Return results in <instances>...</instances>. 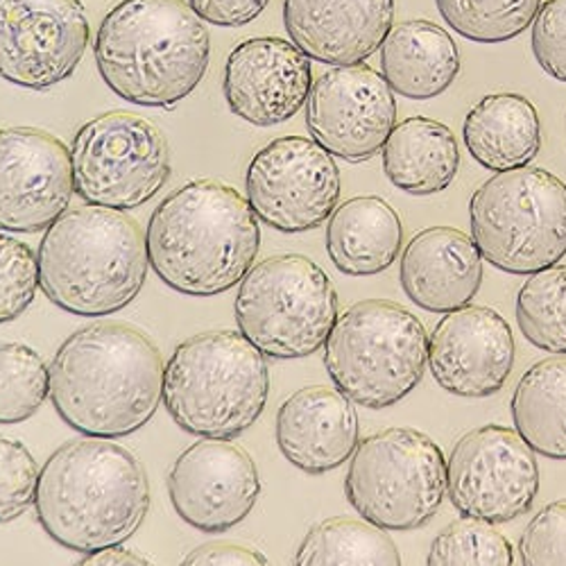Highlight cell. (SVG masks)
I'll use <instances>...</instances> for the list:
<instances>
[{
	"mask_svg": "<svg viewBox=\"0 0 566 566\" xmlns=\"http://www.w3.org/2000/svg\"><path fill=\"white\" fill-rule=\"evenodd\" d=\"M462 140L476 164L492 172L524 168L542 148L539 114L518 93H492L467 114Z\"/></svg>",
	"mask_w": 566,
	"mask_h": 566,
	"instance_id": "25",
	"label": "cell"
},
{
	"mask_svg": "<svg viewBox=\"0 0 566 566\" xmlns=\"http://www.w3.org/2000/svg\"><path fill=\"white\" fill-rule=\"evenodd\" d=\"M39 291V256L14 235L0 233V324L19 319Z\"/></svg>",
	"mask_w": 566,
	"mask_h": 566,
	"instance_id": "33",
	"label": "cell"
},
{
	"mask_svg": "<svg viewBox=\"0 0 566 566\" xmlns=\"http://www.w3.org/2000/svg\"><path fill=\"white\" fill-rule=\"evenodd\" d=\"M514 431L546 458L566 460V358L535 363L510 401Z\"/></svg>",
	"mask_w": 566,
	"mask_h": 566,
	"instance_id": "27",
	"label": "cell"
},
{
	"mask_svg": "<svg viewBox=\"0 0 566 566\" xmlns=\"http://www.w3.org/2000/svg\"><path fill=\"white\" fill-rule=\"evenodd\" d=\"M397 125L395 91L369 64L332 66L311 88L306 129L313 140L347 164L384 153Z\"/></svg>",
	"mask_w": 566,
	"mask_h": 566,
	"instance_id": "14",
	"label": "cell"
},
{
	"mask_svg": "<svg viewBox=\"0 0 566 566\" xmlns=\"http://www.w3.org/2000/svg\"><path fill=\"white\" fill-rule=\"evenodd\" d=\"M427 566H514V551L492 524L462 516L433 539Z\"/></svg>",
	"mask_w": 566,
	"mask_h": 566,
	"instance_id": "32",
	"label": "cell"
},
{
	"mask_svg": "<svg viewBox=\"0 0 566 566\" xmlns=\"http://www.w3.org/2000/svg\"><path fill=\"white\" fill-rule=\"evenodd\" d=\"M49 369L57 415L88 438L132 436L164 401L161 352L132 324L96 322L77 328L60 345Z\"/></svg>",
	"mask_w": 566,
	"mask_h": 566,
	"instance_id": "1",
	"label": "cell"
},
{
	"mask_svg": "<svg viewBox=\"0 0 566 566\" xmlns=\"http://www.w3.org/2000/svg\"><path fill=\"white\" fill-rule=\"evenodd\" d=\"M358 415L338 388L306 386L276 412V447L306 474L343 467L358 447Z\"/></svg>",
	"mask_w": 566,
	"mask_h": 566,
	"instance_id": "21",
	"label": "cell"
},
{
	"mask_svg": "<svg viewBox=\"0 0 566 566\" xmlns=\"http://www.w3.org/2000/svg\"><path fill=\"white\" fill-rule=\"evenodd\" d=\"M531 51L544 73L566 82V0H548L533 21Z\"/></svg>",
	"mask_w": 566,
	"mask_h": 566,
	"instance_id": "36",
	"label": "cell"
},
{
	"mask_svg": "<svg viewBox=\"0 0 566 566\" xmlns=\"http://www.w3.org/2000/svg\"><path fill=\"white\" fill-rule=\"evenodd\" d=\"M88 36L80 0H0V77L51 88L77 71Z\"/></svg>",
	"mask_w": 566,
	"mask_h": 566,
	"instance_id": "15",
	"label": "cell"
},
{
	"mask_svg": "<svg viewBox=\"0 0 566 566\" xmlns=\"http://www.w3.org/2000/svg\"><path fill=\"white\" fill-rule=\"evenodd\" d=\"M345 494L365 522L384 531L427 526L447 496V458L417 429H384L358 442Z\"/></svg>",
	"mask_w": 566,
	"mask_h": 566,
	"instance_id": "10",
	"label": "cell"
},
{
	"mask_svg": "<svg viewBox=\"0 0 566 566\" xmlns=\"http://www.w3.org/2000/svg\"><path fill=\"white\" fill-rule=\"evenodd\" d=\"M39 286L66 313L103 317L123 311L148 276V241L123 211L80 207L45 229L39 245Z\"/></svg>",
	"mask_w": 566,
	"mask_h": 566,
	"instance_id": "5",
	"label": "cell"
},
{
	"mask_svg": "<svg viewBox=\"0 0 566 566\" xmlns=\"http://www.w3.org/2000/svg\"><path fill=\"white\" fill-rule=\"evenodd\" d=\"M75 191L71 150L36 127L0 129V231L36 233L62 218Z\"/></svg>",
	"mask_w": 566,
	"mask_h": 566,
	"instance_id": "16",
	"label": "cell"
},
{
	"mask_svg": "<svg viewBox=\"0 0 566 566\" xmlns=\"http://www.w3.org/2000/svg\"><path fill=\"white\" fill-rule=\"evenodd\" d=\"M233 313L239 332L263 356L295 360L324 347L338 319V293L311 259L279 254L245 274Z\"/></svg>",
	"mask_w": 566,
	"mask_h": 566,
	"instance_id": "9",
	"label": "cell"
},
{
	"mask_svg": "<svg viewBox=\"0 0 566 566\" xmlns=\"http://www.w3.org/2000/svg\"><path fill=\"white\" fill-rule=\"evenodd\" d=\"M311 88V57L281 36L248 39L224 64L222 91L231 114L256 127L295 118L308 103Z\"/></svg>",
	"mask_w": 566,
	"mask_h": 566,
	"instance_id": "19",
	"label": "cell"
},
{
	"mask_svg": "<svg viewBox=\"0 0 566 566\" xmlns=\"http://www.w3.org/2000/svg\"><path fill=\"white\" fill-rule=\"evenodd\" d=\"M429 367L442 390L462 399L496 395L514 367V338L505 317L479 304L447 313L429 338Z\"/></svg>",
	"mask_w": 566,
	"mask_h": 566,
	"instance_id": "18",
	"label": "cell"
},
{
	"mask_svg": "<svg viewBox=\"0 0 566 566\" xmlns=\"http://www.w3.org/2000/svg\"><path fill=\"white\" fill-rule=\"evenodd\" d=\"M444 23L476 43H503L531 28L542 0H436Z\"/></svg>",
	"mask_w": 566,
	"mask_h": 566,
	"instance_id": "30",
	"label": "cell"
},
{
	"mask_svg": "<svg viewBox=\"0 0 566 566\" xmlns=\"http://www.w3.org/2000/svg\"><path fill=\"white\" fill-rule=\"evenodd\" d=\"M539 492V464L528 442L510 427L462 436L447 460V496L464 518L499 526L531 512Z\"/></svg>",
	"mask_w": 566,
	"mask_h": 566,
	"instance_id": "12",
	"label": "cell"
},
{
	"mask_svg": "<svg viewBox=\"0 0 566 566\" xmlns=\"http://www.w3.org/2000/svg\"><path fill=\"white\" fill-rule=\"evenodd\" d=\"M471 239L496 270L535 274L566 254V184L544 168L496 172L469 200Z\"/></svg>",
	"mask_w": 566,
	"mask_h": 566,
	"instance_id": "8",
	"label": "cell"
},
{
	"mask_svg": "<svg viewBox=\"0 0 566 566\" xmlns=\"http://www.w3.org/2000/svg\"><path fill=\"white\" fill-rule=\"evenodd\" d=\"M186 3L205 23L241 28L259 19L270 0H186Z\"/></svg>",
	"mask_w": 566,
	"mask_h": 566,
	"instance_id": "37",
	"label": "cell"
},
{
	"mask_svg": "<svg viewBox=\"0 0 566 566\" xmlns=\"http://www.w3.org/2000/svg\"><path fill=\"white\" fill-rule=\"evenodd\" d=\"M381 75L390 88L410 101H431L455 82L460 51L436 23L406 21L390 30L381 45Z\"/></svg>",
	"mask_w": 566,
	"mask_h": 566,
	"instance_id": "23",
	"label": "cell"
},
{
	"mask_svg": "<svg viewBox=\"0 0 566 566\" xmlns=\"http://www.w3.org/2000/svg\"><path fill=\"white\" fill-rule=\"evenodd\" d=\"M148 259L168 289L213 297L231 291L254 268L261 229L248 198L216 179H193L150 216Z\"/></svg>",
	"mask_w": 566,
	"mask_h": 566,
	"instance_id": "3",
	"label": "cell"
},
{
	"mask_svg": "<svg viewBox=\"0 0 566 566\" xmlns=\"http://www.w3.org/2000/svg\"><path fill=\"white\" fill-rule=\"evenodd\" d=\"M93 53L120 101L170 109L205 80L211 36L186 0H123L103 19Z\"/></svg>",
	"mask_w": 566,
	"mask_h": 566,
	"instance_id": "4",
	"label": "cell"
},
{
	"mask_svg": "<svg viewBox=\"0 0 566 566\" xmlns=\"http://www.w3.org/2000/svg\"><path fill=\"white\" fill-rule=\"evenodd\" d=\"M245 193L261 222L283 233H304L338 209L340 170L317 140L281 136L254 155Z\"/></svg>",
	"mask_w": 566,
	"mask_h": 566,
	"instance_id": "13",
	"label": "cell"
},
{
	"mask_svg": "<svg viewBox=\"0 0 566 566\" xmlns=\"http://www.w3.org/2000/svg\"><path fill=\"white\" fill-rule=\"evenodd\" d=\"M270 395L265 356L241 332H205L184 340L164 371V403L177 427L231 440L252 429Z\"/></svg>",
	"mask_w": 566,
	"mask_h": 566,
	"instance_id": "6",
	"label": "cell"
},
{
	"mask_svg": "<svg viewBox=\"0 0 566 566\" xmlns=\"http://www.w3.org/2000/svg\"><path fill=\"white\" fill-rule=\"evenodd\" d=\"M283 25L313 62L354 66L384 45L395 0H283Z\"/></svg>",
	"mask_w": 566,
	"mask_h": 566,
	"instance_id": "20",
	"label": "cell"
},
{
	"mask_svg": "<svg viewBox=\"0 0 566 566\" xmlns=\"http://www.w3.org/2000/svg\"><path fill=\"white\" fill-rule=\"evenodd\" d=\"M179 566H270L268 557L245 544L209 542L188 553Z\"/></svg>",
	"mask_w": 566,
	"mask_h": 566,
	"instance_id": "38",
	"label": "cell"
},
{
	"mask_svg": "<svg viewBox=\"0 0 566 566\" xmlns=\"http://www.w3.org/2000/svg\"><path fill=\"white\" fill-rule=\"evenodd\" d=\"M460 168L455 134L433 118L412 116L395 125L384 146V172L399 191L427 198L451 186Z\"/></svg>",
	"mask_w": 566,
	"mask_h": 566,
	"instance_id": "26",
	"label": "cell"
},
{
	"mask_svg": "<svg viewBox=\"0 0 566 566\" xmlns=\"http://www.w3.org/2000/svg\"><path fill=\"white\" fill-rule=\"evenodd\" d=\"M34 510L41 528L64 548L84 555L114 548L146 522L148 474L114 440H69L39 471Z\"/></svg>",
	"mask_w": 566,
	"mask_h": 566,
	"instance_id": "2",
	"label": "cell"
},
{
	"mask_svg": "<svg viewBox=\"0 0 566 566\" xmlns=\"http://www.w3.org/2000/svg\"><path fill=\"white\" fill-rule=\"evenodd\" d=\"M403 245L399 213L381 198L358 196L343 202L326 224V252L349 276L386 272Z\"/></svg>",
	"mask_w": 566,
	"mask_h": 566,
	"instance_id": "24",
	"label": "cell"
},
{
	"mask_svg": "<svg viewBox=\"0 0 566 566\" xmlns=\"http://www.w3.org/2000/svg\"><path fill=\"white\" fill-rule=\"evenodd\" d=\"M168 496L188 526L224 533L239 526L261 496L256 462L239 444L202 438L168 471Z\"/></svg>",
	"mask_w": 566,
	"mask_h": 566,
	"instance_id": "17",
	"label": "cell"
},
{
	"mask_svg": "<svg viewBox=\"0 0 566 566\" xmlns=\"http://www.w3.org/2000/svg\"><path fill=\"white\" fill-rule=\"evenodd\" d=\"M75 193L91 207L129 211L170 179V148L148 118L112 112L80 127L71 146Z\"/></svg>",
	"mask_w": 566,
	"mask_h": 566,
	"instance_id": "11",
	"label": "cell"
},
{
	"mask_svg": "<svg viewBox=\"0 0 566 566\" xmlns=\"http://www.w3.org/2000/svg\"><path fill=\"white\" fill-rule=\"evenodd\" d=\"M429 365V336L415 313L390 300H363L338 315L324 367L354 403L384 410L406 399Z\"/></svg>",
	"mask_w": 566,
	"mask_h": 566,
	"instance_id": "7",
	"label": "cell"
},
{
	"mask_svg": "<svg viewBox=\"0 0 566 566\" xmlns=\"http://www.w3.org/2000/svg\"><path fill=\"white\" fill-rule=\"evenodd\" d=\"M51 399V369L23 343L0 345V423L30 419Z\"/></svg>",
	"mask_w": 566,
	"mask_h": 566,
	"instance_id": "31",
	"label": "cell"
},
{
	"mask_svg": "<svg viewBox=\"0 0 566 566\" xmlns=\"http://www.w3.org/2000/svg\"><path fill=\"white\" fill-rule=\"evenodd\" d=\"M73 566H157V564L150 562L148 557H144L140 553H136V551L114 546V548L86 553Z\"/></svg>",
	"mask_w": 566,
	"mask_h": 566,
	"instance_id": "39",
	"label": "cell"
},
{
	"mask_svg": "<svg viewBox=\"0 0 566 566\" xmlns=\"http://www.w3.org/2000/svg\"><path fill=\"white\" fill-rule=\"evenodd\" d=\"M522 566H566V499L542 507L518 537Z\"/></svg>",
	"mask_w": 566,
	"mask_h": 566,
	"instance_id": "35",
	"label": "cell"
},
{
	"mask_svg": "<svg viewBox=\"0 0 566 566\" xmlns=\"http://www.w3.org/2000/svg\"><path fill=\"white\" fill-rule=\"evenodd\" d=\"M293 566H403L388 531L365 518L332 516L302 539Z\"/></svg>",
	"mask_w": 566,
	"mask_h": 566,
	"instance_id": "28",
	"label": "cell"
},
{
	"mask_svg": "<svg viewBox=\"0 0 566 566\" xmlns=\"http://www.w3.org/2000/svg\"><path fill=\"white\" fill-rule=\"evenodd\" d=\"M39 467L30 449L0 436V524H10L23 516L36 496Z\"/></svg>",
	"mask_w": 566,
	"mask_h": 566,
	"instance_id": "34",
	"label": "cell"
},
{
	"mask_svg": "<svg viewBox=\"0 0 566 566\" xmlns=\"http://www.w3.org/2000/svg\"><path fill=\"white\" fill-rule=\"evenodd\" d=\"M516 326L542 352L566 354V265L528 274L516 295Z\"/></svg>",
	"mask_w": 566,
	"mask_h": 566,
	"instance_id": "29",
	"label": "cell"
},
{
	"mask_svg": "<svg viewBox=\"0 0 566 566\" xmlns=\"http://www.w3.org/2000/svg\"><path fill=\"white\" fill-rule=\"evenodd\" d=\"M399 281L415 306L451 313L479 295L483 254L460 229L429 227L415 233L403 250Z\"/></svg>",
	"mask_w": 566,
	"mask_h": 566,
	"instance_id": "22",
	"label": "cell"
}]
</instances>
